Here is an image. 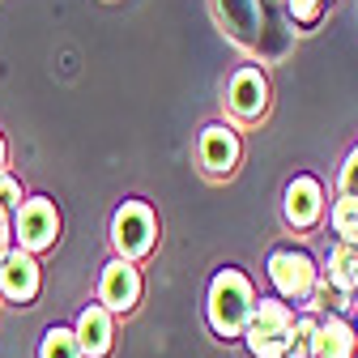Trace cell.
Segmentation results:
<instances>
[{"mask_svg": "<svg viewBox=\"0 0 358 358\" xmlns=\"http://www.w3.org/2000/svg\"><path fill=\"white\" fill-rule=\"evenodd\" d=\"M290 333H294V307L282 299H256L252 320L243 329L252 358H290Z\"/></svg>", "mask_w": 358, "mask_h": 358, "instance_id": "cell-2", "label": "cell"}, {"mask_svg": "<svg viewBox=\"0 0 358 358\" xmlns=\"http://www.w3.org/2000/svg\"><path fill=\"white\" fill-rule=\"evenodd\" d=\"M268 282H273L282 303L294 307V303L311 299V290H316V282H320V268H316V260H311L307 252L278 248L273 256H268Z\"/></svg>", "mask_w": 358, "mask_h": 358, "instance_id": "cell-4", "label": "cell"}, {"mask_svg": "<svg viewBox=\"0 0 358 358\" xmlns=\"http://www.w3.org/2000/svg\"><path fill=\"white\" fill-rule=\"evenodd\" d=\"M0 209H5V213L22 209V184H17L13 175H0Z\"/></svg>", "mask_w": 358, "mask_h": 358, "instance_id": "cell-19", "label": "cell"}, {"mask_svg": "<svg viewBox=\"0 0 358 358\" xmlns=\"http://www.w3.org/2000/svg\"><path fill=\"white\" fill-rule=\"evenodd\" d=\"M196 154H201V166H205L209 175H231L235 162H239V137H235V128L209 124V128L201 132Z\"/></svg>", "mask_w": 358, "mask_h": 358, "instance_id": "cell-10", "label": "cell"}, {"mask_svg": "<svg viewBox=\"0 0 358 358\" xmlns=\"http://www.w3.org/2000/svg\"><path fill=\"white\" fill-rule=\"evenodd\" d=\"M286 5H290V17H294L299 26H316L329 0H286Z\"/></svg>", "mask_w": 358, "mask_h": 358, "instance_id": "cell-18", "label": "cell"}, {"mask_svg": "<svg viewBox=\"0 0 358 358\" xmlns=\"http://www.w3.org/2000/svg\"><path fill=\"white\" fill-rule=\"evenodd\" d=\"M9 252H13V217L0 209V260H5Z\"/></svg>", "mask_w": 358, "mask_h": 358, "instance_id": "cell-21", "label": "cell"}, {"mask_svg": "<svg viewBox=\"0 0 358 358\" xmlns=\"http://www.w3.org/2000/svg\"><path fill=\"white\" fill-rule=\"evenodd\" d=\"M60 239V213H56V201L48 196H30L22 201V209L13 213V243L30 256L56 248Z\"/></svg>", "mask_w": 358, "mask_h": 358, "instance_id": "cell-5", "label": "cell"}, {"mask_svg": "<svg viewBox=\"0 0 358 358\" xmlns=\"http://www.w3.org/2000/svg\"><path fill=\"white\" fill-rule=\"evenodd\" d=\"M354 337H358V324H354Z\"/></svg>", "mask_w": 358, "mask_h": 358, "instance_id": "cell-23", "label": "cell"}, {"mask_svg": "<svg viewBox=\"0 0 358 358\" xmlns=\"http://www.w3.org/2000/svg\"><path fill=\"white\" fill-rule=\"evenodd\" d=\"M337 188H341V196H358V145H354V154H350L345 166H341Z\"/></svg>", "mask_w": 358, "mask_h": 358, "instance_id": "cell-20", "label": "cell"}, {"mask_svg": "<svg viewBox=\"0 0 358 358\" xmlns=\"http://www.w3.org/2000/svg\"><path fill=\"white\" fill-rule=\"evenodd\" d=\"M38 260L22 248H13L5 260H0V294H5L9 303H34L38 299Z\"/></svg>", "mask_w": 358, "mask_h": 358, "instance_id": "cell-7", "label": "cell"}, {"mask_svg": "<svg viewBox=\"0 0 358 358\" xmlns=\"http://www.w3.org/2000/svg\"><path fill=\"white\" fill-rule=\"evenodd\" d=\"M73 333H77V345H81V354H85V358H107V354H111V341H115L111 311H107V307H99V303L81 307V316H77Z\"/></svg>", "mask_w": 358, "mask_h": 358, "instance_id": "cell-11", "label": "cell"}, {"mask_svg": "<svg viewBox=\"0 0 358 358\" xmlns=\"http://www.w3.org/2000/svg\"><path fill=\"white\" fill-rule=\"evenodd\" d=\"M38 358H85L81 345H77V333L64 329V324H52L38 341Z\"/></svg>", "mask_w": 358, "mask_h": 358, "instance_id": "cell-15", "label": "cell"}, {"mask_svg": "<svg viewBox=\"0 0 358 358\" xmlns=\"http://www.w3.org/2000/svg\"><path fill=\"white\" fill-rule=\"evenodd\" d=\"M316 316L311 311H294V333H290V358H311V337H316Z\"/></svg>", "mask_w": 358, "mask_h": 358, "instance_id": "cell-17", "label": "cell"}, {"mask_svg": "<svg viewBox=\"0 0 358 358\" xmlns=\"http://www.w3.org/2000/svg\"><path fill=\"white\" fill-rule=\"evenodd\" d=\"M252 307H256V286L243 268L227 264L217 268L213 282H209V299H205V316H209V329L231 341V337H243L248 320H252Z\"/></svg>", "mask_w": 358, "mask_h": 358, "instance_id": "cell-1", "label": "cell"}, {"mask_svg": "<svg viewBox=\"0 0 358 358\" xmlns=\"http://www.w3.org/2000/svg\"><path fill=\"white\" fill-rule=\"evenodd\" d=\"M329 217H333V231L341 235V243H358V196H337Z\"/></svg>", "mask_w": 358, "mask_h": 358, "instance_id": "cell-16", "label": "cell"}, {"mask_svg": "<svg viewBox=\"0 0 358 358\" xmlns=\"http://www.w3.org/2000/svg\"><path fill=\"white\" fill-rule=\"evenodd\" d=\"M217 9H222L231 34L243 43V48H260V38L268 30V17H264L260 0H217Z\"/></svg>", "mask_w": 358, "mask_h": 358, "instance_id": "cell-12", "label": "cell"}, {"mask_svg": "<svg viewBox=\"0 0 358 358\" xmlns=\"http://www.w3.org/2000/svg\"><path fill=\"white\" fill-rule=\"evenodd\" d=\"M324 286L341 299H350L358 290V243H337L329 248V260H324Z\"/></svg>", "mask_w": 358, "mask_h": 358, "instance_id": "cell-14", "label": "cell"}, {"mask_svg": "<svg viewBox=\"0 0 358 358\" xmlns=\"http://www.w3.org/2000/svg\"><path fill=\"white\" fill-rule=\"evenodd\" d=\"M324 213V188H320V179L316 175H294L290 179V188H286V222L294 231H307V227H316Z\"/></svg>", "mask_w": 358, "mask_h": 358, "instance_id": "cell-8", "label": "cell"}, {"mask_svg": "<svg viewBox=\"0 0 358 358\" xmlns=\"http://www.w3.org/2000/svg\"><path fill=\"white\" fill-rule=\"evenodd\" d=\"M227 107L239 115V120H260L264 107H268V81L260 69H239L231 77V90H227Z\"/></svg>", "mask_w": 358, "mask_h": 358, "instance_id": "cell-9", "label": "cell"}, {"mask_svg": "<svg viewBox=\"0 0 358 358\" xmlns=\"http://www.w3.org/2000/svg\"><path fill=\"white\" fill-rule=\"evenodd\" d=\"M141 303V273L137 264L128 260H111L103 264V278H99V307H107L111 316H124V311H132Z\"/></svg>", "mask_w": 358, "mask_h": 358, "instance_id": "cell-6", "label": "cell"}, {"mask_svg": "<svg viewBox=\"0 0 358 358\" xmlns=\"http://www.w3.org/2000/svg\"><path fill=\"white\" fill-rule=\"evenodd\" d=\"M5 162H9V150H5V137H0V175H5Z\"/></svg>", "mask_w": 358, "mask_h": 358, "instance_id": "cell-22", "label": "cell"}, {"mask_svg": "<svg viewBox=\"0 0 358 358\" xmlns=\"http://www.w3.org/2000/svg\"><path fill=\"white\" fill-rule=\"evenodd\" d=\"M358 354V337L354 324L345 316H324L311 337V358H354Z\"/></svg>", "mask_w": 358, "mask_h": 358, "instance_id": "cell-13", "label": "cell"}, {"mask_svg": "<svg viewBox=\"0 0 358 358\" xmlns=\"http://www.w3.org/2000/svg\"><path fill=\"white\" fill-rule=\"evenodd\" d=\"M154 239H158V217L145 201H124L111 217V243L120 252V260L137 264L141 256L154 252Z\"/></svg>", "mask_w": 358, "mask_h": 358, "instance_id": "cell-3", "label": "cell"}]
</instances>
